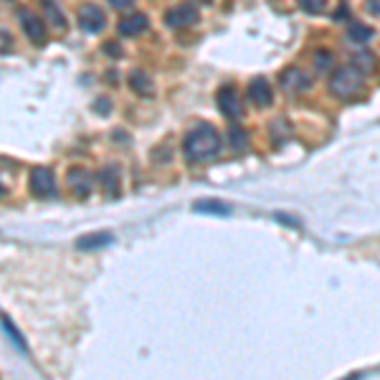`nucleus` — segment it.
Segmentation results:
<instances>
[{
	"instance_id": "obj_7",
	"label": "nucleus",
	"mask_w": 380,
	"mask_h": 380,
	"mask_svg": "<svg viewBox=\"0 0 380 380\" xmlns=\"http://www.w3.org/2000/svg\"><path fill=\"white\" fill-rule=\"evenodd\" d=\"M216 104H218L221 115L228 117V120H238L241 117V99H238L233 87H221L218 94H216Z\"/></svg>"
},
{
	"instance_id": "obj_19",
	"label": "nucleus",
	"mask_w": 380,
	"mask_h": 380,
	"mask_svg": "<svg viewBox=\"0 0 380 380\" xmlns=\"http://www.w3.org/2000/svg\"><path fill=\"white\" fill-rule=\"evenodd\" d=\"M315 69L317 74H327L334 69V56L329 51H317L315 53Z\"/></svg>"
},
{
	"instance_id": "obj_15",
	"label": "nucleus",
	"mask_w": 380,
	"mask_h": 380,
	"mask_svg": "<svg viewBox=\"0 0 380 380\" xmlns=\"http://www.w3.org/2000/svg\"><path fill=\"white\" fill-rule=\"evenodd\" d=\"M130 87H132L137 94H142V97H150L152 94V79L147 76V71L132 69V74H130Z\"/></svg>"
},
{
	"instance_id": "obj_8",
	"label": "nucleus",
	"mask_w": 380,
	"mask_h": 380,
	"mask_svg": "<svg viewBox=\"0 0 380 380\" xmlns=\"http://www.w3.org/2000/svg\"><path fill=\"white\" fill-rule=\"evenodd\" d=\"M66 183H69V188L74 190L76 196L84 198V196H89V193H92L94 178H92V173H89V170H84V167H71L69 173H66Z\"/></svg>"
},
{
	"instance_id": "obj_12",
	"label": "nucleus",
	"mask_w": 380,
	"mask_h": 380,
	"mask_svg": "<svg viewBox=\"0 0 380 380\" xmlns=\"http://www.w3.org/2000/svg\"><path fill=\"white\" fill-rule=\"evenodd\" d=\"M41 8H43V16H46V23L56 31L66 28V16L61 13L56 0H41Z\"/></svg>"
},
{
	"instance_id": "obj_5",
	"label": "nucleus",
	"mask_w": 380,
	"mask_h": 380,
	"mask_svg": "<svg viewBox=\"0 0 380 380\" xmlns=\"http://www.w3.org/2000/svg\"><path fill=\"white\" fill-rule=\"evenodd\" d=\"M31 193L36 198H53L56 196V180L48 167H36L31 173Z\"/></svg>"
},
{
	"instance_id": "obj_13",
	"label": "nucleus",
	"mask_w": 380,
	"mask_h": 380,
	"mask_svg": "<svg viewBox=\"0 0 380 380\" xmlns=\"http://www.w3.org/2000/svg\"><path fill=\"white\" fill-rule=\"evenodd\" d=\"M115 241L112 233H89V236H81L76 241V251H97V248L110 246Z\"/></svg>"
},
{
	"instance_id": "obj_11",
	"label": "nucleus",
	"mask_w": 380,
	"mask_h": 380,
	"mask_svg": "<svg viewBox=\"0 0 380 380\" xmlns=\"http://www.w3.org/2000/svg\"><path fill=\"white\" fill-rule=\"evenodd\" d=\"M279 81H282V87L287 89V92H305V89L310 87V76L302 69H294V66L284 71Z\"/></svg>"
},
{
	"instance_id": "obj_2",
	"label": "nucleus",
	"mask_w": 380,
	"mask_h": 380,
	"mask_svg": "<svg viewBox=\"0 0 380 380\" xmlns=\"http://www.w3.org/2000/svg\"><path fill=\"white\" fill-rule=\"evenodd\" d=\"M363 89H365V74L360 69H355V66H342L329 79V92L337 99H345V102L360 97Z\"/></svg>"
},
{
	"instance_id": "obj_21",
	"label": "nucleus",
	"mask_w": 380,
	"mask_h": 380,
	"mask_svg": "<svg viewBox=\"0 0 380 380\" xmlns=\"http://www.w3.org/2000/svg\"><path fill=\"white\" fill-rule=\"evenodd\" d=\"M350 38L357 41V43H365V41L373 38V28H368V26H363V23H352L350 26Z\"/></svg>"
},
{
	"instance_id": "obj_18",
	"label": "nucleus",
	"mask_w": 380,
	"mask_h": 380,
	"mask_svg": "<svg viewBox=\"0 0 380 380\" xmlns=\"http://www.w3.org/2000/svg\"><path fill=\"white\" fill-rule=\"evenodd\" d=\"M350 66H355V69H360L363 74H368V71L375 66L373 53H368V51H363V48H360V51L352 53V63H350Z\"/></svg>"
},
{
	"instance_id": "obj_24",
	"label": "nucleus",
	"mask_w": 380,
	"mask_h": 380,
	"mask_svg": "<svg viewBox=\"0 0 380 380\" xmlns=\"http://www.w3.org/2000/svg\"><path fill=\"white\" fill-rule=\"evenodd\" d=\"M0 33H3V53L8 56V53H11V43H13V41L8 38V28H3Z\"/></svg>"
},
{
	"instance_id": "obj_26",
	"label": "nucleus",
	"mask_w": 380,
	"mask_h": 380,
	"mask_svg": "<svg viewBox=\"0 0 380 380\" xmlns=\"http://www.w3.org/2000/svg\"><path fill=\"white\" fill-rule=\"evenodd\" d=\"M368 11L380 18V0H368Z\"/></svg>"
},
{
	"instance_id": "obj_28",
	"label": "nucleus",
	"mask_w": 380,
	"mask_h": 380,
	"mask_svg": "<svg viewBox=\"0 0 380 380\" xmlns=\"http://www.w3.org/2000/svg\"><path fill=\"white\" fill-rule=\"evenodd\" d=\"M201 3H211V0H201Z\"/></svg>"
},
{
	"instance_id": "obj_27",
	"label": "nucleus",
	"mask_w": 380,
	"mask_h": 380,
	"mask_svg": "<svg viewBox=\"0 0 380 380\" xmlns=\"http://www.w3.org/2000/svg\"><path fill=\"white\" fill-rule=\"evenodd\" d=\"M97 107H99V112H102V115H107V112H110V110H107V107H110V102H107V99H99Z\"/></svg>"
},
{
	"instance_id": "obj_6",
	"label": "nucleus",
	"mask_w": 380,
	"mask_h": 380,
	"mask_svg": "<svg viewBox=\"0 0 380 380\" xmlns=\"http://www.w3.org/2000/svg\"><path fill=\"white\" fill-rule=\"evenodd\" d=\"M104 26H107V18L104 11L97 6H81L79 8V28L84 33H102Z\"/></svg>"
},
{
	"instance_id": "obj_16",
	"label": "nucleus",
	"mask_w": 380,
	"mask_h": 380,
	"mask_svg": "<svg viewBox=\"0 0 380 380\" xmlns=\"http://www.w3.org/2000/svg\"><path fill=\"white\" fill-rule=\"evenodd\" d=\"M99 183L102 188L110 193V196H117V190H120V170L117 167H104L99 170Z\"/></svg>"
},
{
	"instance_id": "obj_25",
	"label": "nucleus",
	"mask_w": 380,
	"mask_h": 380,
	"mask_svg": "<svg viewBox=\"0 0 380 380\" xmlns=\"http://www.w3.org/2000/svg\"><path fill=\"white\" fill-rule=\"evenodd\" d=\"M104 51L110 53V56H117V58L122 56V51H120V46H117V43H104Z\"/></svg>"
},
{
	"instance_id": "obj_20",
	"label": "nucleus",
	"mask_w": 380,
	"mask_h": 380,
	"mask_svg": "<svg viewBox=\"0 0 380 380\" xmlns=\"http://www.w3.org/2000/svg\"><path fill=\"white\" fill-rule=\"evenodd\" d=\"M228 139H231V147H233V150H238V152L246 150L248 137H246V132H243V130L233 127V130H231V132H228Z\"/></svg>"
},
{
	"instance_id": "obj_23",
	"label": "nucleus",
	"mask_w": 380,
	"mask_h": 380,
	"mask_svg": "<svg viewBox=\"0 0 380 380\" xmlns=\"http://www.w3.org/2000/svg\"><path fill=\"white\" fill-rule=\"evenodd\" d=\"M132 3H134V0H110V6L117 8V11H125V8H130Z\"/></svg>"
},
{
	"instance_id": "obj_14",
	"label": "nucleus",
	"mask_w": 380,
	"mask_h": 380,
	"mask_svg": "<svg viewBox=\"0 0 380 380\" xmlns=\"http://www.w3.org/2000/svg\"><path fill=\"white\" fill-rule=\"evenodd\" d=\"M193 211L196 213H208V216H231V206L221 201H211V198H203V201L193 203Z\"/></svg>"
},
{
	"instance_id": "obj_3",
	"label": "nucleus",
	"mask_w": 380,
	"mask_h": 380,
	"mask_svg": "<svg viewBox=\"0 0 380 380\" xmlns=\"http://www.w3.org/2000/svg\"><path fill=\"white\" fill-rule=\"evenodd\" d=\"M165 28L170 31H178V28H188V26H193L198 21V8L193 0H185V3H180V6L170 8V11L165 13Z\"/></svg>"
},
{
	"instance_id": "obj_9",
	"label": "nucleus",
	"mask_w": 380,
	"mask_h": 380,
	"mask_svg": "<svg viewBox=\"0 0 380 380\" xmlns=\"http://www.w3.org/2000/svg\"><path fill=\"white\" fill-rule=\"evenodd\" d=\"M271 87H269V81L264 79V76H256V79L248 84V99H251L256 107H269L271 104Z\"/></svg>"
},
{
	"instance_id": "obj_4",
	"label": "nucleus",
	"mask_w": 380,
	"mask_h": 380,
	"mask_svg": "<svg viewBox=\"0 0 380 380\" xmlns=\"http://www.w3.org/2000/svg\"><path fill=\"white\" fill-rule=\"evenodd\" d=\"M18 21H21V28H23V33L31 38V43H36V46H43V43H46V38H48L46 23H43L36 13L21 8V11H18Z\"/></svg>"
},
{
	"instance_id": "obj_22",
	"label": "nucleus",
	"mask_w": 380,
	"mask_h": 380,
	"mask_svg": "<svg viewBox=\"0 0 380 380\" xmlns=\"http://www.w3.org/2000/svg\"><path fill=\"white\" fill-rule=\"evenodd\" d=\"M300 6L307 13H322L324 6H327V0H300Z\"/></svg>"
},
{
	"instance_id": "obj_1",
	"label": "nucleus",
	"mask_w": 380,
	"mask_h": 380,
	"mask_svg": "<svg viewBox=\"0 0 380 380\" xmlns=\"http://www.w3.org/2000/svg\"><path fill=\"white\" fill-rule=\"evenodd\" d=\"M183 152L188 162H208L221 152V137L213 125H198L193 127L183 139Z\"/></svg>"
},
{
	"instance_id": "obj_17",
	"label": "nucleus",
	"mask_w": 380,
	"mask_h": 380,
	"mask_svg": "<svg viewBox=\"0 0 380 380\" xmlns=\"http://www.w3.org/2000/svg\"><path fill=\"white\" fill-rule=\"evenodd\" d=\"M3 329H6V337L13 342V347H16L18 352H23V355H26V352H28V347H26V340L21 337V334H18L16 324L8 320V315H3Z\"/></svg>"
},
{
	"instance_id": "obj_10",
	"label": "nucleus",
	"mask_w": 380,
	"mask_h": 380,
	"mask_svg": "<svg viewBox=\"0 0 380 380\" xmlns=\"http://www.w3.org/2000/svg\"><path fill=\"white\" fill-rule=\"evenodd\" d=\"M147 28H150V21H147L144 13H132V16L122 18L120 26H117V31H120L122 36H139Z\"/></svg>"
}]
</instances>
